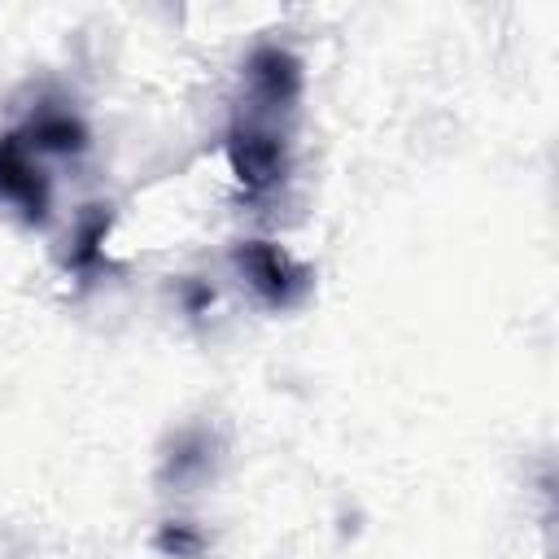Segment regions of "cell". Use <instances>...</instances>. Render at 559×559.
<instances>
[{
  "label": "cell",
  "instance_id": "obj_2",
  "mask_svg": "<svg viewBox=\"0 0 559 559\" xmlns=\"http://www.w3.org/2000/svg\"><path fill=\"white\" fill-rule=\"evenodd\" d=\"M240 266L253 275V284H258V288H266V297H271V301H284V297H288V288L297 284V280H293V271H288V262H284V253H280V249H271V245H249V249L240 253Z\"/></svg>",
  "mask_w": 559,
  "mask_h": 559
},
{
  "label": "cell",
  "instance_id": "obj_3",
  "mask_svg": "<svg viewBox=\"0 0 559 559\" xmlns=\"http://www.w3.org/2000/svg\"><path fill=\"white\" fill-rule=\"evenodd\" d=\"M35 140H39L44 148H79V144H83V131H79V122H70V118H44V122L35 127Z\"/></svg>",
  "mask_w": 559,
  "mask_h": 559
},
{
  "label": "cell",
  "instance_id": "obj_1",
  "mask_svg": "<svg viewBox=\"0 0 559 559\" xmlns=\"http://www.w3.org/2000/svg\"><path fill=\"white\" fill-rule=\"evenodd\" d=\"M0 192L17 205H26L31 214H39L48 205V192H44V179L35 170V162L26 157V148L17 140H4L0 144Z\"/></svg>",
  "mask_w": 559,
  "mask_h": 559
}]
</instances>
